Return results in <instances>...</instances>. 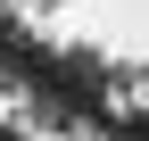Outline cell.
<instances>
[{"label":"cell","instance_id":"6da1fadb","mask_svg":"<svg viewBox=\"0 0 149 141\" xmlns=\"http://www.w3.org/2000/svg\"><path fill=\"white\" fill-rule=\"evenodd\" d=\"M0 141H25V133H17V125H0Z\"/></svg>","mask_w":149,"mask_h":141}]
</instances>
